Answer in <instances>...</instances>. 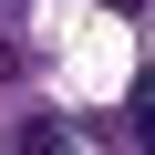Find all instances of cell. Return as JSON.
Here are the masks:
<instances>
[{"label":"cell","instance_id":"1","mask_svg":"<svg viewBox=\"0 0 155 155\" xmlns=\"http://www.w3.org/2000/svg\"><path fill=\"white\" fill-rule=\"evenodd\" d=\"M21 155H72V145H62V124H41V114H31V124H21Z\"/></svg>","mask_w":155,"mask_h":155}]
</instances>
